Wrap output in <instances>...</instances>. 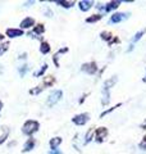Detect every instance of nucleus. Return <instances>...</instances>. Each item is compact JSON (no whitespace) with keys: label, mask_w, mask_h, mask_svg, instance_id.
Returning a JSON list of instances; mask_svg holds the SVG:
<instances>
[{"label":"nucleus","mask_w":146,"mask_h":154,"mask_svg":"<svg viewBox=\"0 0 146 154\" xmlns=\"http://www.w3.org/2000/svg\"><path fill=\"white\" fill-rule=\"evenodd\" d=\"M0 38H3V36H2V35H0Z\"/></svg>","instance_id":"a878e982"},{"label":"nucleus","mask_w":146,"mask_h":154,"mask_svg":"<svg viewBox=\"0 0 146 154\" xmlns=\"http://www.w3.org/2000/svg\"><path fill=\"white\" fill-rule=\"evenodd\" d=\"M58 4H60L62 7H64V8H69L72 7L73 4H75V2H63V0H59V2H56Z\"/></svg>","instance_id":"4468645a"},{"label":"nucleus","mask_w":146,"mask_h":154,"mask_svg":"<svg viewBox=\"0 0 146 154\" xmlns=\"http://www.w3.org/2000/svg\"><path fill=\"white\" fill-rule=\"evenodd\" d=\"M101 36H103V38H109L110 37V35H109V33H106V32H103V33H101Z\"/></svg>","instance_id":"4be33fe9"},{"label":"nucleus","mask_w":146,"mask_h":154,"mask_svg":"<svg viewBox=\"0 0 146 154\" xmlns=\"http://www.w3.org/2000/svg\"><path fill=\"white\" fill-rule=\"evenodd\" d=\"M44 31V27L41 26V25H38L36 28H35V33H41Z\"/></svg>","instance_id":"aec40b11"},{"label":"nucleus","mask_w":146,"mask_h":154,"mask_svg":"<svg viewBox=\"0 0 146 154\" xmlns=\"http://www.w3.org/2000/svg\"><path fill=\"white\" fill-rule=\"evenodd\" d=\"M115 82H117V77H111L109 81H106V82H105V88H108V89H109L110 86H113Z\"/></svg>","instance_id":"2eb2a0df"},{"label":"nucleus","mask_w":146,"mask_h":154,"mask_svg":"<svg viewBox=\"0 0 146 154\" xmlns=\"http://www.w3.org/2000/svg\"><path fill=\"white\" fill-rule=\"evenodd\" d=\"M87 121H89V114H78V116H76L75 118H73V122H75L76 125H85Z\"/></svg>","instance_id":"7ed1b4c3"},{"label":"nucleus","mask_w":146,"mask_h":154,"mask_svg":"<svg viewBox=\"0 0 146 154\" xmlns=\"http://www.w3.org/2000/svg\"><path fill=\"white\" fill-rule=\"evenodd\" d=\"M84 71H87L89 73H94V72L96 71V66H95V63H89V64H84Z\"/></svg>","instance_id":"1a4fd4ad"},{"label":"nucleus","mask_w":146,"mask_h":154,"mask_svg":"<svg viewBox=\"0 0 146 154\" xmlns=\"http://www.w3.org/2000/svg\"><path fill=\"white\" fill-rule=\"evenodd\" d=\"M60 98H62V91L60 90L53 91V93L50 94V96H49V99H47V104L49 105H54Z\"/></svg>","instance_id":"f03ea898"},{"label":"nucleus","mask_w":146,"mask_h":154,"mask_svg":"<svg viewBox=\"0 0 146 154\" xmlns=\"http://www.w3.org/2000/svg\"><path fill=\"white\" fill-rule=\"evenodd\" d=\"M128 17V14L127 13H115L111 16V19L110 21L113 22V23H117V22H120L122 19H124V18H127Z\"/></svg>","instance_id":"20e7f679"},{"label":"nucleus","mask_w":146,"mask_h":154,"mask_svg":"<svg viewBox=\"0 0 146 154\" xmlns=\"http://www.w3.org/2000/svg\"><path fill=\"white\" fill-rule=\"evenodd\" d=\"M46 68H47V66H42V69H41L40 72H37V73H35V75H36V76H38V75H41V73H42V72H44V71H45Z\"/></svg>","instance_id":"412c9836"},{"label":"nucleus","mask_w":146,"mask_h":154,"mask_svg":"<svg viewBox=\"0 0 146 154\" xmlns=\"http://www.w3.org/2000/svg\"><path fill=\"white\" fill-rule=\"evenodd\" d=\"M37 128H38V123L36 121H27L23 126V132L26 135H32L35 131H37Z\"/></svg>","instance_id":"f257e3e1"},{"label":"nucleus","mask_w":146,"mask_h":154,"mask_svg":"<svg viewBox=\"0 0 146 154\" xmlns=\"http://www.w3.org/2000/svg\"><path fill=\"white\" fill-rule=\"evenodd\" d=\"M7 136H8V130H7V131H5V132H4V134L2 135V136H0V144H2L4 140H5V139H7Z\"/></svg>","instance_id":"6ab92c4d"},{"label":"nucleus","mask_w":146,"mask_h":154,"mask_svg":"<svg viewBox=\"0 0 146 154\" xmlns=\"http://www.w3.org/2000/svg\"><path fill=\"white\" fill-rule=\"evenodd\" d=\"M50 154H62V153H60L59 150H53V152H51Z\"/></svg>","instance_id":"b1692460"},{"label":"nucleus","mask_w":146,"mask_h":154,"mask_svg":"<svg viewBox=\"0 0 146 154\" xmlns=\"http://www.w3.org/2000/svg\"><path fill=\"white\" fill-rule=\"evenodd\" d=\"M33 145H35V140L33 139H30L26 144H24V146H23V152H28V150H31V149H33Z\"/></svg>","instance_id":"9b49d317"},{"label":"nucleus","mask_w":146,"mask_h":154,"mask_svg":"<svg viewBox=\"0 0 146 154\" xmlns=\"http://www.w3.org/2000/svg\"><path fill=\"white\" fill-rule=\"evenodd\" d=\"M141 148H144V149H146V137H145V140H144V143H141Z\"/></svg>","instance_id":"5701e85b"},{"label":"nucleus","mask_w":146,"mask_h":154,"mask_svg":"<svg viewBox=\"0 0 146 154\" xmlns=\"http://www.w3.org/2000/svg\"><path fill=\"white\" fill-rule=\"evenodd\" d=\"M60 143H62V139H60V137L51 139V141H50V146H51L53 150H56V148H58V145H59Z\"/></svg>","instance_id":"f8f14e48"},{"label":"nucleus","mask_w":146,"mask_h":154,"mask_svg":"<svg viewBox=\"0 0 146 154\" xmlns=\"http://www.w3.org/2000/svg\"><path fill=\"white\" fill-rule=\"evenodd\" d=\"M7 49H8V45L7 44H2V45H0V55H2Z\"/></svg>","instance_id":"f3484780"},{"label":"nucleus","mask_w":146,"mask_h":154,"mask_svg":"<svg viewBox=\"0 0 146 154\" xmlns=\"http://www.w3.org/2000/svg\"><path fill=\"white\" fill-rule=\"evenodd\" d=\"M23 32L22 30H14V28H9L7 31V36L9 37H18V36H22Z\"/></svg>","instance_id":"39448f33"},{"label":"nucleus","mask_w":146,"mask_h":154,"mask_svg":"<svg viewBox=\"0 0 146 154\" xmlns=\"http://www.w3.org/2000/svg\"><path fill=\"white\" fill-rule=\"evenodd\" d=\"M144 32H145V31H140L138 33H136V36L133 37V41H137V40H138V38H140L141 36H142V35H144Z\"/></svg>","instance_id":"a211bd4d"},{"label":"nucleus","mask_w":146,"mask_h":154,"mask_svg":"<svg viewBox=\"0 0 146 154\" xmlns=\"http://www.w3.org/2000/svg\"><path fill=\"white\" fill-rule=\"evenodd\" d=\"M119 2H110V3H108L106 4V7H105V11L106 12H110V11H113V9H117L119 7Z\"/></svg>","instance_id":"6e6552de"},{"label":"nucleus","mask_w":146,"mask_h":154,"mask_svg":"<svg viewBox=\"0 0 146 154\" xmlns=\"http://www.w3.org/2000/svg\"><path fill=\"white\" fill-rule=\"evenodd\" d=\"M40 50H41L42 54H46V53L50 51V46H49L47 42H42V44H41V48H40Z\"/></svg>","instance_id":"ddd939ff"},{"label":"nucleus","mask_w":146,"mask_h":154,"mask_svg":"<svg viewBox=\"0 0 146 154\" xmlns=\"http://www.w3.org/2000/svg\"><path fill=\"white\" fill-rule=\"evenodd\" d=\"M2 107H3V104H2V103H0V109H2Z\"/></svg>","instance_id":"393cba45"},{"label":"nucleus","mask_w":146,"mask_h":154,"mask_svg":"<svg viewBox=\"0 0 146 154\" xmlns=\"http://www.w3.org/2000/svg\"><path fill=\"white\" fill-rule=\"evenodd\" d=\"M91 5H92V2H87V0H82V2H80V9L84 11V12L89 11V9L91 8Z\"/></svg>","instance_id":"423d86ee"},{"label":"nucleus","mask_w":146,"mask_h":154,"mask_svg":"<svg viewBox=\"0 0 146 154\" xmlns=\"http://www.w3.org/2000/svg\"><path fill=\"white\" fill-rule=\"evenodd\" d=\"M100 16H92L90 18H87V22H95V21H99Z\"/></svg>","instance_id":"dca6fc26"},{"label":"nucleus","mask_w":146,"mask_h":154,"mask_svg":"<svg viewBox=\"0 0 146 154\" xmlns=\"http://www.w3.org/2000/svg\"><path fill=\"white\" fill-rule=\"evenodd\" d=\"M33 25H35V21H33L32 18H26L24 21H22L21 27H22V28H28V27H31V26H33Z\"/></svg>","instance_id":"0eeeda50"},{"label":"nucleus","mask_w":146,"mask_h":154,"mask_svg":"<svg viewBox=\"0 0 146 154\" xmlns=\"http://www.w3.org/2000/svg\"><path fill=\"white\" fill-rule=\"evenodd\" d=\"M105 135H106V130L104 127H101L97 130V132H96V140H103V139L105 137Z\"/></svg>","instance_id":"9d476101"}]
</instances>
